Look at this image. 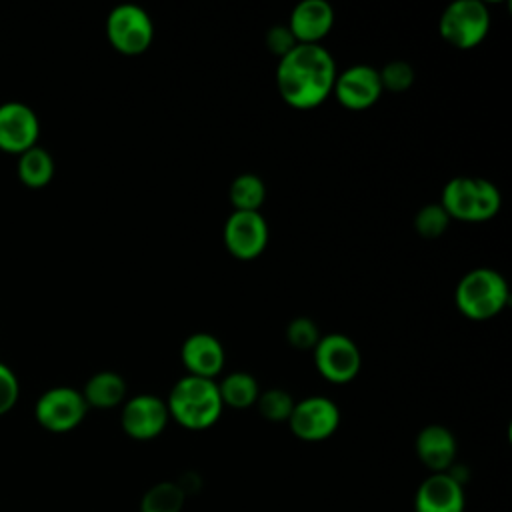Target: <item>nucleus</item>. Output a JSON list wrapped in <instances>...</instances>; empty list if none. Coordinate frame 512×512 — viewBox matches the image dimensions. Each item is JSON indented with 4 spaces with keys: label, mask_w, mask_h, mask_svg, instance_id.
<instances>
[{
    "label": "nucleus",
    "mask_w": 512,
    "mask_h": 512,
    "mask_svg": "<svg viewBox=\"0 0 512 512\" xmlns=\"http://www.w3.org/2000/svg\"><path fill=\"white\" fill-rule=\"evenodd\" d=\"M86 412L88 404L82 392L70 386H54L46 390L34 406L38 424L50 432L74 430L84 420Z\"/></svg>",
    "instance_id": "7"
},
{
    "label": "nucleus",
    "mask_w": 512,
    "mask_h": 512,
    "mask_svg": "<svg viewBox=\"0 0 512 512\" xmlns=\"http://www.w3.org/2000/svg\"><path fill=\"white\" fill-rule=\"evenodd\" d=\"M228 198L234 210L258 212V208L264 204V198H266V186L260 176L252 172H244L230 182Z\"/></svg>",
    "instance_id": "21"
},
{
    "label": "nucleus",
    "mask_w": 512,
    "mask_h": 512,
    "mask_svg": "<svg viewBox=\"0 0 512 512\" xmlns=\"http://www.w3.org/2000/svg\"><path fill=\"white\" fill-rule=\"evenodd\" d=\"M166 408L170 418H174L186 430H206L218 422L224 404L220 400L218 384L212 378L182 376L172 386Z\"/></svg>",
    "instance_id": "2"
},
{
    "label": "nucleus",
    "mask_w": 512,
    "mask_h": 512,
    "mask_svg": "<svg viewBox=\"0 0 512 512\" xmlns=\"http://www.w3.org/2000/svg\"><path fill=\"white\" fill-rule=\"evenodd\" d=\"M450 224V216L444 212V208L436 204H424L416 216H414V230L428 240H434L446 232Z\"/></svg>",
    "instance_id": "24"
},
{
    "label": "nucleus",
    "mask_w": 512,
    "mask_h": 512,
    "mask_svg": "<svg viewBox=\"0 0 512 512\" xmlns=\"http://www.w3.org/2000/svg\"><path fill=\"white\" fill-rule=\"evenodd\" d=\"M40 122L36 112L22 102H6L0 106V150L22 154L36 146Z\"/></svg>",
    "instance_id": "12"
},
{
    "label": "nucleus",
    "mask_w": 512,
    "mask_h": 512,
    "mask_svg": "<svg viewBox=\"0 0 512 512\" xmlns=\"http://www.w3.org/2000/svg\"><path fill=\"white\" fill-rule=\"evenodd\" d=\"M320 336L322 334H320L316 322L308 316L292 318L286 326V340L296 350H314Z\"/></svg>",
    "instance_id": "25"
},
{
    "label": "nucleus",
    "mask_w": 512,
    "mask_h": 512,
    "mask_svg": "<svg viewBox=\"0 0 512 512\" xmlns=\"http://www.w3.org/2000/svg\"><path fill=\"white\" fill-rule=\"evenodd\" d=\"M502 206L500 190L494 182L486 178H478V200H476V222L490 220L498 214Z\"/></svg>",
    "instance_id": "27"
},
{
    "label": "nucleus",
    "mask_w": 512,
    "mask_h": 512,
    "mask_svg": "<svg viewBox=\"0 0 512 512\" xmlns=\"http://www.w3.org/2000/svg\"><path fill=\"white\" fill-rule=\"evenodd\" d=\"M106 38L110 46L124 56H138L146 52L154 38V24L150 14L132 2L114 6L106 18Z\"/></svg>",
    "instance_id": "5"
},
{
    "label": "nucleus",
    "mask_w": 512,
    "mask_h": 512,
    "mask_svg": "<svg viewBox=\"0 0 512 512\" xmlns=\"http://www.w3.org/2000/svg\"><path fill=\"white\" fill-rule=\"evenodd\" d=\"M382 90L404 92L414 82V68L406 60H392L378 70Z\"/></svg>",
    "instance_id": "26"
},
{
    "label": "nucleus",
    "mask_w": 512,
    "mask_h": 512,
    "mask_svg": "<svg viewBox=\"0 0 512 512\" xmlns=\"http://www.w3.org/2000/svg\"><path fill=\"white\" fill-rule=\"evenodd\" d=\"M264 40H266V48H268L272 54H276L278 58L286 56V54L298 44L286 24H276V26H272V28L266 32V38H264Z\"/></svg>",
    "instance_id": "28"
},
{
    "label": "nucleus",
    "mask_w": 512,
    "mask_h": 512,
    "mask_svg": "<svg viewBox=\"0 0 512 512\" xmlns=\"http://www.w3.org/2000/svg\"><path fill=\"white\" fill-rule=\"evenodd\" d=\"M336 74V62L322 44H296L278 60V94L292 108H316L332 94Z\"/></svg>",
    "instance_id": "1"
},
{
    "label": "nucleus",
    "mask_w": 512,
    "mask_h": 512,
    "mask_svg": "<svg viewBox=\"0 0 512 512\" xmlns=\"http://www.w3.org/2000/svg\"><path fill=\"white\" fill-rule=\"evenodd\" d=\"M286 26L298 44H320L334 26V8L326 0H300Z\"/></svg>",
    "instance_id": "15"
},
{
    "label": "nucleus",
    "mask_w": 512,
    "mask_h": 512,
    "mask_svg": "<svg viewBox=\"0 0 512 512\" xmlns=\"http://www.w3.org/2000/svg\"><path fill=\"white\" fill-rule=\"evenodd\" d=\"M18 378L16 374L0 362V414H6L18 400Z\"/></svg>",
    "instance_id": "29"
},
{
    "label": "nucleus",
    "mask_w": 512,
    "mask_h": 512,
    "mask_svg": "<svg viewBox=\"0 0 512 512\" xmlns=\"http://www.w3.org/2000/svg\"><path fill=\"white\" fill-rule=\"evenodd\" d=\"M414 450L418 460L432 472H446L456 458V438L442 424L424 426L414 440Z\"/></svg>",
    "instance_id": "16"
},
{
    "label": "nucleus",
    "mask_w": 512,
    "mask_h": 512,
    "mask_svg": "<svg viewBox=\"0 0 512 512\" xmlns=\"http://www.w3.org/2000/svg\"><path fill=\"white\" fill-rule=\"evenodd\" d=\"M16 172L20 182L26 184L28 188H42L54 176V160L48 150L40 146H32L30 150L18 156Z\"/></svg>",
    "instance_id": "20"
},
{
    "label": "nucleus",
    "mask_w": 512,
    "mask_h": 512,
    "mask_svg": "<svg viewBox=\"0 0 512 512\" xmlns=\"http://www.w3.org/2000/svg\"><path fill=\"white\" fill-rule=\"evenodd\" d=\"M186 502V494L178 486V482H158L150 486L142 500H140V512H182Z\"/></svg>",
    "instance_id": "22"
},
{
    "label": "nucleus",
    "mask_w": 512,
    "mask_h": 512,
    "mask_svg": "<svg viewBox=\"0 0 512 512\" xmlns=\"http://www.w3.org/2000/svg\"><path fill=\"white\" fill-rule=\"evenodd\" d=\"M312 356L320 376L334 384H346L354 380L362 366V356L356 342L340 332L320 336Z\"/></svg>",
    "instance_id": "6"
},
{
    "label": "nucleus",
    "mask_w": 512,
    "mask_h": 512,
    "mask_svg": "<svg viewBox=\"0 0 512 512\" xmlns=\"http://www.w3.org/2000/svg\"><path fill=\"white\" fill-rule=\"evenodd\" d=\"M288 426L304 442H322L338 430L340 408L326 396H308L294 402Z\"/></svg>",
    "instance_id": "8"
},
{
    "label": "nucleus",
    "mask_w": 512,
    "mask_h": 512,
    "mask_svg": "<svg viewBox=\"0 0 512 512\" xmlns=\"http://www.w3.org/2000/svg\"><path fill=\"white\" fill-rule=\"evenodd\" d=\"M490 30V12L480 0H454L438 20L440 36L454 48L468 50L478 46Z\"/></svg>",
    "instance_id": "4"
},
{
    "label": "nucleus",
    "mask_w": 512,
    "mask_h": 512,
    "mask_svg": "<svg viewBox=\"0 0 512 512\" xmlns=\"http://www.w3.org/2000/svg\"><path fill=\"white\" fill-rule=\"evenodd\" d=\"M216 384H218L222 404L236 410L254 406L260 396L258 380L248 372H230Z\"/></svg>",
    "instance_id": "19"
},
{
    "label": "nucleus",
    "mask_w": 512,
    "mask_h": 512,
    "mask_svg": "<svg viewBox=\"0 0 512 512\" xmlns=\"http://www.w3.org/2000/svg\"><path fill=\"white\" fill-rule=\"evenodd\" d=\"M476 200H478V178L456 176L448 180L442 188L440 206L444 212L456 220L476 222Z\"/></svg>",
    "instance_id": "17"
},
{
    "label": "nucleus",
    "mask_w": 512,
    "mask_h": 512,
    "mask_svg": "<svg viewBox=\"0 0 512 512\" xmlns=\"http://www.w3.org/2000/svg\"><path fill=\"white\" fill-rule=\"evenodd\" d=\"M180 360L190 376L212 378L220 374L226 362L222 342L208 332L190 334L180 348Z\"/></svg>",
    "instance_id": "14"
},
{
    "label": "nucleus",
    "mask_w": 512,
    "mask_h": 512,
    "mask_svg": "<svg viewBox=\"0 0 512 512\" xmlns=\"http://www.w3.org/2000/svg\"><path fill=\"white\" fill-rule=\"evenodd\" d=\"M332 94L348 110H366L382 96L378 68L368 64H354L336 74Z\"/></svg>",
    "instance_id": "11"
},
{
    "label": "nucleus",
    "mask_w": 512,
    "mask_h": 512,
    "mask_svg": "<svg viewBox=\"0 0 512 512\" xmlns=\"http://www.w3.org/2000/svg\"><path fill=\"white\" fill-rule=\"evenodd\" d=\"M256 408L268 422H288L294 408V398L282 388H270L260 392Z\"/></svg>",
    "instance_id": "23"
},
{
    "label": "nucleus",
    "mask_w": 512,
    "mask_h": 512,
    "mask_svg": "<svg viewBox=\"0 0 512 512\" xmlns=\"http://www.w3.org/2000/svg\"><path fill=\"white\" fill-rule=\"evenodd\" d=\"M268 224L260 212L232 210L224 222V246L238 260L258 258L268 244Z\"/></svg>",
    "instance_id": "9"
},
{
    "label": "nucleus",
    "mask_w": 512,
    "mask_h": 512,
    "mask_svg": "<svg viewBox=\"0 0 512 512\" xmlns=\"http://www.w3.org/2000/svg\"><path fill=\"white\" fill-rule=\"evenodd\" d=\"M170 420L166 400L154 394H136L122 404L120 426L134 440L160 436Z\"/></svg>",
    "instance_id": "10"
},
{
    "label": "nucleus",
    "mask_w": 512,
    "mask_h": 512,
    "mask_svg": "<svg viewBox=\"0 0 512 512\" xmlns=\"http://www.w3.org/2000/svg\"><path fill=\"white\" fill-rule=\"evenodd\" d=\"M454 302L460 314L470 320H490L510 302L506 278L494 268H474L466 272L454 290Z\"/></svg>",
    "instance_id": "3"
},
{
    "label": "nucleus",
    "mask_w": 512,
    "mask_h": 512,
    "mask_svg": "<svg viewBox=\"0 0 512 512\" xmlns=\"http://www.w3.org/2000/svg\"><path fill=\"white\" fill-rule=\"evenodd\" d=\"M464 486L448 472H436L422 480L414 494V512H464Z\"/></svg>",
    "instance_id": "13"
},
{
    "label": "nucleus",
    "mask_w": 512,
    "mask_h": 512,
    "mask_svg": "<svg viewBox=\"0 0 512 512\" xmlns=\"http://www.w3.org/2000/svg\"><path fill=\"white\" fill-rule=\"evenodd\" d=\"M82 396L88 404V408H100L108 410L118 404H124L126 400V382L118 372L112 370H102L96 372L94 376L88 378L84 384Z\"/></svg>",
    "instance_id": "18"
}]
</instances>
